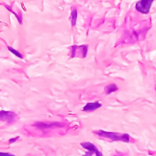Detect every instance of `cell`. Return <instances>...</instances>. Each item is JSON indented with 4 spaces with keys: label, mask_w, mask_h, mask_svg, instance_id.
<instances>
[{
    "label": "cell",
    "mask_w": 156,
    "mask_h": 156,
    "mask_svg": "<svg viewBox=\"0 0 156 156\" xmlns=\"http://www.w3.org/2000/svg\"><path fill=\"white\" fill-rule=\"evenodd\" d=\"M101 108V104L99 102H92V103H87L84 108L83 111H94L98 108Z\"/></svg>",
    "instance_id": "8992f818"
},
{
    "label": "cell",
    "mask_w": 156,
    "mask_h": 156,
    "mask_svg": "<svg viewBox=\"0 0 156 156\" xmlns=\"http://www.w3.org/2000/svg\"><path fill=\"white\" fill-rule=\"evenodd\" d=\"M76 19H77V10L73 9L72 12V25L74 26L76 23Z\"/></svg>",
    "instance_id": "9c48e42d"
},
{
    "label": "cell",
    "mask_w": 156,
    "mask_h": 156,
    "mask_svg": "<svg viewBox=\"0 0 156 156\" xmlns=\"http://www.w3.org/2000/svg\"><path fill=\"white\" fill-rule=\"evenodd\" d=\"M117 90H118V87H117V86L114 85V84L108 85V86L107 87V94H111V93H113L114 91H117Z\"/></svg>",
    "instance_id": "ba28073f"
},
{
    "label": "cell",
    "mask_w": 156,
    "mask_h": 156,
    "mask_svg": "<svg viewBox=\"0 0 156 156\" xmlns=\"http://www.w3.org/2000/svg\"><path fill=\"white\" fill-rule=\"evenodd\" d=\"M35 127H38L41 129H53L56 127H62L63 124L59 122H37L34 124Z\"/></svg>",
    "instance_id": "5b68a950"
},
{
    "label": "cell",
    "mask_w": 156,
    "mask_h": 156,
    "mask_svg": "<svg viewBox=\"0 0 156 156\" xmlns=\"http://www.w3.org/2000/svg\"><path fill=\"white\" fill-rule=\"evenodd\" d=\"M9 51H10L11 52H13V53H14L15 55H17L18 57H20V58H22V55H21V54H20V53L19 51H17L13 50V49H12L11 47H9Z\"/></svg>",
    "instance_id": "30bf717a"
},
{
    "label": "cell",
    "mask_w": 156,
    "mask_h": 156,
    "mask_svg": "<svg viewBox=\"0 0 156 156\" xmlns=\"http://www.w3.org/2000/svg\"><path fill=\"white\" fill-rule=\"evenodd\" d=\"M0 156H15L11 153H9V152H1L0 151Z\"/></svg>",
    "instance_id": "8fae6325"
},
{
    "label": "cell",
    "mask_w": 156,
    "mask_h": 156,
    "mask_svg": "<svg viewBox=\"0 0 156 156\" xmlns=\"http://www.w3.org/2000/svg\"><path fill=\"white\" fill-rule=\"evenodd\" d=\"M95 133L101 138L109 139L115 141L122 140V141L128 142L129 140V136L128 134H119V133H115V132H108L104 130H98V131H95Z\"/></svg>",
    "instance_id": "6da1fadb"
},
{
    "label": "cell",
    "mask_w": 156,
    "mask_h": 156,
    "mask_svg": "<svg viewBox=\"0 0 156 156\" xmlns=\"http://www.w3.org/2000/svg\"><path fill=\"white\" fill-rule=\"evenodd\" d=\"M153 1L154 0H140L139 2H137L135 9L142 14H148Z\"/></svg>",
    "instance_id": "7a4b0ae2"
},
{
    "label": "cell",
    "mask_w": 156,
    "mask_h": 156,
    "mask_svg": "<svg viewBox=\"0 0 156 156\" xmlns=\"http://www.w3.org/2000/svg\"><path fill=\"white\" fill-rule=\"evenodd\" d=\"M85 47H86V45H84V46H74V47H73V53L72 54L73 57H83V58L86 57L87 55L82 52V50Z\"/></svg>",
    "instance_id": "52a82bcc"
},
{
    "label": "cell",
    "mask_w": 156,
    "mask_h": 156,
    "mask_svg": "<svg viewBox=\"0 0 156 156\" xmlns=\"http://www.w3.org/2000/svg\"><path fill=\"white\" fill-rule=\"evenodd\" d=\"M16 119V114L11 111H0V121L13 122Z\"/></svg>",
    "instance_id": "277c9868"
},
{
    "label": "cell",
    "mask_w": 156,
    "mask_h": 156,
    "mask_svg": "<svg viewBox=\"0 0 156 156\" xmlns=\"http://www.w3.org/2000/svg\"><path fill=\"white\" fill-rule=\"evenodd\" d=\"M81 146L83 148H85L86 150H87V153L84 154L83 156H93L94 153L98 152L99 150L92 143V142H81Z\"/></svg>",
    "instance_id": "3957f363"
},
{
    "label": "cell",
    "mask_w": 156,
    "mask_h": 156,
    "mask_svg": "<svg viewBox=\"0 0 156 156\" xmlns=\"http://www.w3.org/2000/svg\"><path fill=\"white\" fill-rule=\"evenodd\" d=\"M18 139H19V137H16V138H14V139H11V140H9V143H13V142H14V141H16Z\"/></svg>",
    "instance_id": "7c38bea8"
}]
</instances>
